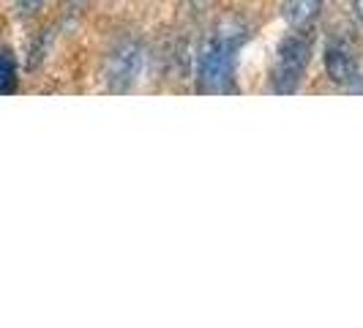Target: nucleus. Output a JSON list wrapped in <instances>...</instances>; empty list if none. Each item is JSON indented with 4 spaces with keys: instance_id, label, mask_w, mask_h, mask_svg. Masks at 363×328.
Listing matches in <instances>:
<instances>
[{
    "instance_id": "nucleus-8",
    "label": "nucleus",
    "mask_w": 363,
    "mask_h": 328,
    "mask_svg": "<svg viewBox=\"0 0 363 328\" xmlns=\"http://www.w3.org/2000/svg\"><path fill=\"white\" fill-rule=\"evenodd\" d=\"M352 6H355V11H358V17L363 22V0H352Z\"/></svg>"
},
{
    "instance_id": "nucleus-5",
    "label": "nucleus",
    "mask_w": 363,
    "mask_h": 328,
    "mask_svg": "<svg viewBox=\"0 0 363 328\" xmlns=\"http://www.w3.org/2000/svg\"><path fill=\"white\" fill-rule=\"evenodd\" d=\"M325 0H287L284 3V19L292 31H311L320 19Z\"/></svg>"
},
{
    "instance_id": "nucleus-2",
    "label": "nucleus",
    "mask_w": 363,
    "mask_h": 328,
    "mask_svg": "<svg viewBox=\"0 0 363 328\" xmlns=\"http://www.w3.org/2000/svg\"><path fill=\"white\" fill-rule=\"evenodd\" d=\"M311 60V31H292L279 44L273 66V91L279 96H292L301 88Z\"/></svg>"
},
{
    "instance_id": "nucleus-4",
    "label": "nucleus",
    "mask_w": 363,
    "mask_h": 328,
    "mask_svg": "<svg viewBox=\"0 0 363 328\" xmlns=\"http://www.w3.org/2000/svg\"><path fill=\"white\" fill-rule=\"evenodd\" d=\"M143 72V50L137 41H123L112 58H109L107 66V80L109 88L115 93H126L131 91V85L137 82V77Z\"/></svg>"
},
{
    "instance_id": "nucleus-6",
    "label": "nucleus",
    "mask_w": 363,
    "mask_h": 328,
    "mask_svg": "<svg viewBox=\"0 0 363 328\" xmlns=\"http://www.w3.org/2000/svg\"><path fill=\"white\" fill-rule=\"evenodd\" d=\"M17 60L9 50H0V96H11L17 91Z\"/></svg>"
},
{
    "instance_id": "nucleus-3",
    "label": "nucleus",
    "mask_w": 363,
    "mask_h": 328,
    "mask_svg": "<svg viewBox=\"0 0 363 328\" xmlns=\"http://www.w3.org/2000/svg\"><path fill=\"white\" fill-rule=\"evenodd\" d=\"M325 72L330 77V82H336L342 88H355L363 80L355 47L347 38L336 36L325 44Z\"/></svg>"
},
{
    "instance_id": "nucleus-1",
    "label": "nucleus",
    "mask_w": 363,
    "mask_h": 328,
    "mask_svg": "<svg viewBox=\"0 0 363 328\" xmlns=\"http://www.w3.org/2000/svg\"><path fill=\"white\" fill-rule=\"evenodd\" d=\"M246 41V28L238 22H224L211 36L205 38L197 58V91L200 93H238L235 85V63L238 53Z\"/></svg>"
},
{
    "instance_id": "nucleus-7",
    "label": "nucleus",
    "mask_w": 363,
    "mask_h": 328,
    "mask_svg": "<svg viewBox=\"0 0 363 328\" xmlns=\"http://www.w3.org/2000/svg\"><path fill=\"white\" fill-rule=\"evenodd\" d=\"M44 6V0H17V9H19V14H36L38 9Z\"/></svg>"
}]
</instances>
